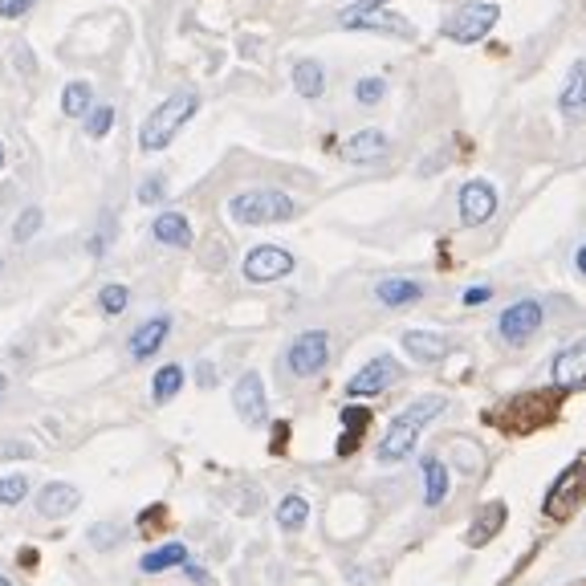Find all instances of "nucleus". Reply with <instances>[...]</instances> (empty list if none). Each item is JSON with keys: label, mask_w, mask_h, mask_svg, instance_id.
<instances>
[{"label": "nucleus", "mask_w": 586, "mask_h": 586, "mask_svg": "<svg viewBox=\"0 0 586 586\" xmlns=\"http://www.w3.org/2000/svg\"><path fill=\"white\" fill-rule=\"evenodd\" d=\"M440 412H444V395H420V399H412V403H407L403 412L391 420V428H387V436H383V444H379V460H383V464L407 460V456H412V448H416V440H420V432H424Z\"/></svg>", "instance_id": "obj_1"}, {"label": "nucleus", "mask_w": 586, "mask_h": 586, "mask_svg": "<svg viewBox=\"0 0 586 586\" xmlns=\"http://www.w3.org/2000/svg\"><path fill=\"white\" fill-rule=\"evenodd\" d=\"M200 110V94L196 90H175L167 102H159L151 114H147V123L139 131V147L143 151H163L175 135H180V127L192 119V114Z\"/></svg>", "instance_id": "obj_2"}, {"label": "nucleus", "mask_w": 586, "mask_h": 586, "mask_svg": "<svg viewBox=\"0 0 586 586\" xmlns=\"http://www.w3.org/2000/svg\"><path fill=\"white\" fill-rule=\"evenodd\" d=\"M293 212H298V204L277 188H253V192H241L228 200V216L237 224H281Z\"/></svg>", "instance_id": "obj_3"}, {"label": "nucleus", "mask_w": 586, "mask_h": 586, "mask_svg": "<svg viewBox=\"0 0 586 586\" xmlns=\"http://www.w3.org/2000/svg\"><path fill=\"white\" fill-rule=\"evenodd\" d=\"M497 17L501 13H497L493 0H468V5L456 9V17H448L444 37L448 41H460V45H473V41H481L497 25Z\"/></svg>", "instance_id": "obj_4"}, {"label": "nucleus", "mask_w": 586, "mask_h": 586, "mask_svg": "<svg viewBox=\"0 0 586 586\" xmlns=\"http://www.w3.org/2000/svg\"><path fill=\"white\" fill-rule=\"evenodd\" d=\"M326 359H330V338H326V330H306V334H298V338H293V346H289V355H285L289 371L298 375V379L318 375V371L326 367Z\"/></svg>", "instance_id": "obj_5"}, {"label": "nucleus", "mask_w": 586, "mask_h": 586, "mask_svg": "<svg viewBox=\"0 0 586 586\" xmlns=\"http://www.w3.org/2000/svg\"><path fill=\"white\" fill-rule=\"evenodd\" d=\"M542 318H546V310H542V302H534V298H525V302H513L505 314H501V322H497V330H501V338L509 342V346H521V342H530L538 330H542Z\"/></svg>", "instance_id": "obj_6"}, {"label": "nucleus", "mask_w": 586, "mask_h": 586, "mask_svg": "<svg viewBox=\"0 0 586 586\" xmlns=\"http://www.w3.org/2000/svg\"><path fill=\"white\" fill-rule=\"evenodd\" d=\"M586 493V460H574L570 468H566V473L554 481V489L546 493V513L550 517H570V509L578 505V497Z\"/></svg>", "instance_id": "obj_7"}, {"label": "nucleus", "mask_w": 586, "mask_h": 586, "mask_svg": "<svg viewBox=\"0 0 586 586\" xmlns=\"http://www.w3.org/2000/svg\"><path fill=\"white\" fill-rule=\"evenodd\" d=\"M399 363L391 359V355H379V359H371L355 379L346 383V395H379L383 387H391V383H399Z\"/></svg>", "instance_id": "obj_8"}, {"label": "nucleus", "mask_w": 586, "mask_h": 586, "mask_svg": "<svg viewBox=\"0 0 586 586\" xmlns=\"http://www.w3.org/2000/svg\"><path fill=\"white\" fill-rule=\"evenodd\" d=\"M285 273H293V257H289L285 249H277V245H261V249H253V253L245 257V277L257 281V285L277 281V277H285Z\"/></svg>", "instance_id": "obj_9"}, {"label": "nucleus", "mask_w": 586, "mask_h": 586, "mask_svg": "<svg viewBox=\"0 0 586 586\" xmlns=\"http://www.w3.org/2000/svg\"><path fill=\"white\" fill-rule=\"evenodd\" d=\"M232 407H237V416L245 420V424H261L265 416H269V403H265V383H261V375H241V383L232 387Z\"/></svg>", "instance_id": "obj_10"}, {"label": "nucleus", "mask_w": 586, "mask_h": 586, "mask_svg": "<svg viewBox=\"0 0 586 586\" xmlns=\"http://www.w3.org/2000/svg\"><path fill=\"white\" fill-rule=\"evenodd\" d=\"M493 212H497V192H493V184L473 180V184H464V188H460V220H464L468 228L485 224Z\"/></svg>", "instance_id": "obj_11"}, {"label": "nucleus", "mask_w": 586, "mask_h": 586, "mask_svg": "<svg viewBox=\"0 0 586 586\" xmlns=\"http://www.w3.org/2000/svg\"><path fill=\"white\" fill-rule=\"evenodd\" d=\"M346 29H375V33H395V37H416L412 33V25H407L403 17H395V13H383V9H346L342 17H338Z\"/></svg>", "instance_id": "obj_12"}, {"label": "nucleus", "mask_w": 586, "mask_h": 586, "mask_svg": "<svg viewBox=\"0 0 586 586\" xmlns=\"http://www.w3.org/2000/svg\"><path fill=\"white\" fill-rule=\"evenodd\" d=\"M78 501H82V493H78L74 485L49 481V485L37 493V513H41V517H66L70 509H78Z\"/></svg>", "instance_id": "obj_13"}, {"label": "nucleus", "mask_w": 586, "mask_h": 586, "mask_svg": "<svg viewBox=\"0 0 586 586\" xmlns=\"http://www.w3.org/2000/svg\"><path fill=\"white\" fill-rule=\"evenodd\" d=\"M342 155H346L350 163H375V159L387 155V135L375 131V127H367V131L350 135V139L342 143Z\"/></svg>", "instance_id": "obj_14"}, {"label": "nucleus", "mask_w": 586, "mask_h": 586, "mask_svg": "<svg viewBox=\"0 0 586 586\" xmlns=\"http://www.w3.org/2000/svg\"><path fill=\"white\" fill-rule=\"evenodd\" d=\"M554 383H558V387H578V383H586V338L574 342V346H566L562 355L554 359Z\"/></svg>", "instance_id": "obj_15"}, {"label": "nucleus", "mask_w": 586, "mask_h": 586, "mask_svg": "<svg viewBox=\"0 0 586 586\" xmlns=\"http://www.w3.org/2000/svg\"><path fill=\"white\" fill-rule=\"evenodd\" d=\"M167 334H171V318H151V322H143L135 334H131V359H151L155 350L167 342Z\"/></svg>", "instance_id": "obj_16"}, {"label": "nucleus", "mask_w": 586, "mask_h": 586, "mask_svg": "<svg viewBox=\"0 0 586 586\" xmlns=\"http://www.w3.org/2000/svg\"><path fill=\"white\" fill-rule=\"evenodd\" d=\"M562 114L570 123H582L586 119V62H578L574 70H570V78H566V86H562Z\"/></svg>", "instance_id": "obj_17"}, {"label": "nucleus", "mask_w": 586, "mask_h": 586, "mask_svg": "<svg viewBox=\"0 0 586 586\" xmlns=\"http://www.w3.org/2000/svg\"><path fill=\"white\" fill-rule=\"evenodd\" d=\"M403 350L412 355L416 363H440L448 355V338L428 334V330H407L403 334Z\"/></svg>", "instance_id": "obj_18"}, {"label": "nucleus", "mask_w": 586, "mask_h": 586, "mask_svg": "<svg viewBox=\"0 0 586 586\" xmlns=\"http://www.w3.org/2000/svg\"><path fill=\"white\" fill-rule=\"evenodd\" d=\"M151 232H155L159 245H171V249H188V245H192V224H188V216H180V212L155 216Z\"/></svg>", "instance_id": "obj_19"}, {"label": "nucleus", "mask_w": 586, "mask_h": 586, "mask_svg": "<svg viewBox=\"0 0 586 586\" xmlns=\"http://www.w3.org/2000/svg\"><path fill=\"white\" fill-rule=\"evenodd\" d=\"M375 298L383 306H412V302L424 298V285L420 281H407V277H387V281L375 285Z\"/></svg>", "instance_id": "obj_20"}, {"label": "nucleus", "mask_w": 586, "mask_h": 586, "mask_svg": "<svg viewBox=\"0 0 586 586\" xmlns=\"http://www.w3.org/2000/svg\"><path fill=\"white\" fill-rule=\"evenodd\" d=\"M501 525H505V505L501 501H493V505H485L481 509V517L468 525V546H485V542H493L497 534H501Z\"/></svg>", "instance_id": "obj_21"}, {"label": "nucleus", "mask_w": 586, "mask_h": 586, "mask_svg": "<svg viewBox=\"0 0 586 586\" xmlns=\"http://www.w3.org/2000/svg\"><path fill=\"white\" fill-rule=\"evenodd\" d=\"M444 497H448V464L436 460V456H428L424 460V501L436 509Z\"/></svg>", "instance_id": "obj_22"}, {"label": "nucleus", "mask_w": 586, "mask_h": 586, "mask_svg": "<svg viewBox=\"0 0 586 586\" xmlns=\"http://www.w3.org/2000/svg\"><path fill=\"white\" fill-rule=\"evenodd\" d=\"M62 110L70 114V119H86V114L94 110V86L90 82H70L62 90Z\"/></svg>", "instance_id": "obj_23"}, {"label": "nucleus", "mask_w": 586, "mask_h": 586, "mask_svg": "<svg viewBox=\"0 0 586 586\" xmlns=\"http://www.w3.org/2000/svg\"><path fill=\"white\" fill-rule=\"evenodd\" d=\"M188 562V546H180V542H167L163 550H151V554H143V570L147 574H159V570H171V566H184Z\"/></svg>", "instance_id": "obj_24"}, {"label": "nucleus", "mask_w": 586, "mask_h": 586, "mask_svg": "<svg viewBox=\"0 0 586 586\" xmlns=\"http://www.w3.org/2000/svg\"><path fill=\"white\" fill-rule=\"evenodd\" d=\"M293 86H298L302 98H322V90H326L322 66L318 62H298V66H293Z\"/></svg>", "instance_id": "obj_25"}, {"label": "nucleus", "mask_w": 586, "mask_h": 586, "mask_svg": "<svg viewBox=\"0 0 586 586\" xmlns=\"http://www.w3.org/2000/svg\"><path fill=\"white\" fill-rule=\"evenodd\" d=\"M306 517H310V505H306V497H298V493H289L281 505H277V525L281 530H302L306 525Z\"/></svg>", "instance_id": "obj_26"}, {"label": "nucleus", "mask_w": 586, "mask_h": 586, "mask_svg": "<svg viewBox=\"0 0 586 586\" xmlns=\"http://www.w3.org/2000/svg\"><path fill=\"white\" fill-rule=\"evenodd\" d=\"M180 387H184V371L180 367H163L159 375H155V383H151V399L155 403H171L175 395H180Z\"/></svg>", "instance_id": "obj_27"}, {"label": "nucleus", "mask_w": 586, "mask_h": 586, "mask_svg": "<svg viewBox=\"0 0 586 586\" xmlns=\"http://www.w3.org/2000/svg\"><path fill=\"white\" fill-rule=\"evenodd\" d=\"M127 302H131L127 285H102V293H98V306H102V314H123V310H127Z\"/></svg>", "instance_id": "obj_28"}, {"label": "nucleus", "mask_w": 586, "mask_h": 586, "mask_svg": "<svg viewBox=\"0 0 586 586\" xmlns=\"http://www.w3.org/2000/svg\"><path fill=\"white\" fill-rule=\"evenodd\" d=\"M110 127H114V106H94L90 114H86V135L90 139H102V135H110Z\"/></svg>", "instance_id": "obj_29"}, {"label": "nucleus", "mask_w": 586, "mask_h": 586, "mask_svg": "<svg viewBox=\"0 0 586 586\" xmlns=\"http://www.w3.org/2000/svg\"><path fill=\"white\" fill-rule=\"evenodd\" d=\"M37 228H41V208H25V212L17 216V224H13V241H17V245H25Z\"/></svg>", "instance_id": "obj_30"}, {"label": "nucleus", "mask_w": 586, "mask_h": 586, "mask_svg": "<svg viewBox=\"0 0 586 586\" xmlns=\"http://www.w3.org/2000/svg\"><path fill=\"white\" fill-rule=\"evenodd\" d=\"M25 493H29V481L25 477H5V481H0V505H21L25 501Z\"/></svg>", "instance_id": "obj_31"}, {"label": "nucleus", "mask_w": 586, "mask_h": 586, "mask_svg": "<svg viewBox=\"0 0 586 586\" xmlns=\"http://www.w3.org/2000/svg\"><path fill=\"white\" fill-rule=\"evenodd\" d=\"M383 94H387V82H383V78H363V82L355 86V98H359L363 106H375Z\"/></svg>", "instance_id": "obj_32"}, {"label": "nucleus", "mask_w": 586, "mask_h": 586, "mask_svg": "<svg viewBox=\"0 0 586 586\" xmlns=\"http://www.w3.org/2000/svg\"><path fill=\"white\" fill-rule=\"evenodd\" d=\"M163 192H167V188H163V175H151V180H143V188H139V200H143V204H159Z\"/></svg>", "instance_id": "obj_33"}, {"label": "nucleus", "mask_w": 586, "mask_h": 586, "mask_svg": "<svg viewBox=\"0 0 586 586\" xmlns=\"http://www.w3.org/2000/svg\"><path fill=\"white\" fill-rule=\"evenodd\" d=\"M33 5H37V0H0V17H5V21H17V17H25Z\"/></svg>", "instance_id": "obj_34"}, {"label": "nucleus", "mask_w": 586, "mask_h": 586, "mask_svg": "<svg viewBox=\"0 0 586 586\" xmlns=\"http://www.w3.org/2000/svg\"><path fill=\"white\" fill-rule=\"evenodd\" d=\"M489 298H493L489 285H473V289L464 293V306H481V302H489Z\"/></svg>", "instance_id": "obj_35"}, {"label": "nucleus", "mask_w": 586, "mask_h": 586, "mask_svg": "<svg viewBox=\"0 0 586 586\" xmlns=\"http://www.w3.org/2000/svg\"><path fill=\"white\" fill-rule=\"evenodd\" d=\"M359 9H383V0H355Z\"/></svg>", "instance_id": "obj_36"}, {"label": "nucleus", "mask_w": 586, "mask_h": 586, "mask_svg": "<svg viewBox=\"0 0 586 586\" xmlns=\"http://www.w3.org/2000/svg\"><path fill=\"white\" fill-rule=\"evenodd\" d=\"M578 273H586V245L578 249Z\"/></svg>", "instance_id": "obj_37"}, {"label": "nucleus", "mask_w": 586, "mask_h": 586, "mask_svg": "<svg viewBox=\"0 0 586 586\" xmlns=\"http://www.w3.org/2000/svg\"><path fill=\"white\" fill-rule=\"evenodd\" d=\"M5 391H9V379H5V375H0V399H5Z\"/></svg>", "instance_id": "obj_38"}, {"label": "nucleus", "mask_w": 586, "mask_h": 586, "mask_svg": "<svg viewBox=\"0 0 586 586\" xmlns=\"http://www.w3.org/2000/svg\"><path fill=\"white\" fill-rule=\"evenodd\" d=\"M0 167H5V143H0Z\"/></svg>", "instance_id": "obj_39"}, {"label": "nucleus", "mask_w": 586, "mask_h": 586, "mask_svg": "<svg viewBox=\"0 0 586 586\" xmlns=\"http://www.w3.org/2000/svg\"><path fill=\"white\" fill-rule=\"evenodd\" d=\"M0 586H13V582H9V578H5V574H0Z\"/></svg>", "instance_id": "obj_40"}, {"label": "nucleus", "mask_w": 586, "mask_h": 586, "mask_svg": "<svg viewBox=\"0 0 586 586\" xmlns=\"http://www.w3.org/2000/svg\"><path fill=\"white\" fill-rule=\"evenodd\" d=\"M578 586H586V582H578Z\"/></svg>", "instance_id": "obj_41"}]
</instances>
